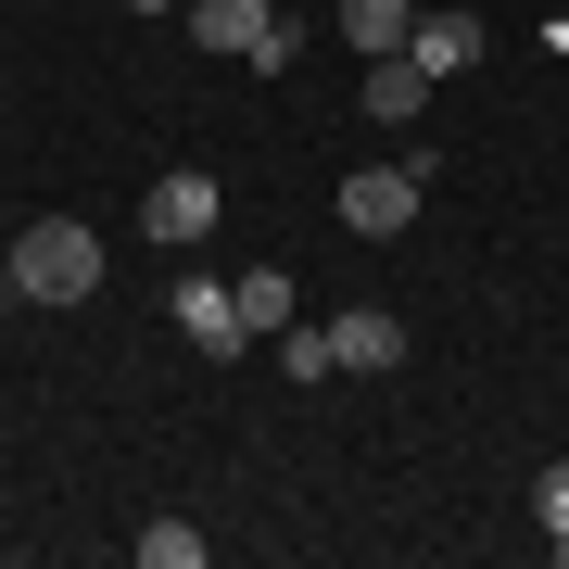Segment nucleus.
Wrapping results in <instances>:
<instances>
[{
  "label": "nucleus",
  "instance_id": "obj_1",
  "mask_svg": "<svg viewBox=\"0 0 569 569\" xmlns=\"http://www.w3.org/2000/svg\"><path fill=\"white\" fill-rule=\"evenodd\" d=\"M0 279H13L26 305H89V291H102V228H77V216H39V228H13Z\"/></svg>",
  "mask_w": 569,
  "mask_h": 569
},
{
  "label": "nucleus",
  "instance_id": "obj_2",
  "mask_svg": "<svg viewBox=\"0 0 569 569\" xmlns=\"http://www.w3.org/2000/svg\"><path fill=\"white\" fill-rule=\"evenodd\" d=\"M418 203H430V140H418V152H392V164H355V178H342V228H355V241H406V228H418Z\"/></svg>",
  "mask_w": 569,
  "mask_h": 569
},
{
  "label": "nucleus",
  "instance_id": "obj_3",
  "mask_svg": "<svg viewBox=\"0 0 569 569\" xmlns=\"http://www.w3.org/2000/svg\"><path fill=\"white\" fill-rule=\"evenodd\" d=\"M216 216H228V190L203 178V164H164V178H152V203H140V228H152V241H178V253L203 241Z\"/></svg>",
  "mask_w": 569,
  "mask_h": 569
},
{
  "label": "nucleus",
  "instance_id": "obj_4",
  "mask_svg": "<svg viewBox=\"0 0 569 569\" xmlns=\"http://www.w3.org/2000/svg\"><path fill=\"white\" fill-rule=\"evenodd\" d=\"M178 329H190V355H241V342H253L228 279H178Z\"/></svg>",
  "mask_w": 569,
  "mask_h": 569
},
{
  "label": "nucleus",
  "instance_id": "obj_5",
  "mask_svg": "<svg viewBox=\"0 0 569 569\" xmlns=\"http://www.w3.org/2000/svg\"><path fill=\"white\" fill-rule=\"evenodd\" d=\"M406 63L443 89V77H468V63H481V26H468V13H418V26H406Z\"/></svg>",
  "mask_w": 569,
  "mask_h": 569
},
{
  "label": "nucleus",
  "instance_id": "obj_6",
  "mask_svg": "<svg viewBox=\"0 0 569 569\" xmlns=\"http://www.w3.org/2000/svg\"><path fill=\"white\" fill-rule=\"evenodd\" d=\"M367 114H380V127H418L430 114V77H418L406 51H367Z\"/></svg>",
  "mask_w": 569,
  "mask_h": 569
},
{
  "label": "nucleus",
  "instance_id": "obj_7",
  "mask_svg": "<svg viewBox=\"0 0 569 569\" xmlns=\"http://www.w3.org/2000/svg\"><path fill=\"white\" fill-rule=\"evenodd\" d=\"M329 342H342V367H355V380H380V367H406V317H380V305H355L342 329H329Z\"/></svg>",
  "mask_w": 569,
  "mask_h": 569
},
{
  "label": "nucleus",
  "instance_id": "obj_8",
  "mask_svg": "<svg viewBox=\"0 0 569 569\" xmlns=\"http://www.w3.org/2000/svg\"><path fill=\"white\" fill-rule=\"evenodd\" d=\"M178 13H190V39H203V51H253V26L279 13V0H178Z\"/></svg>",
  "mask_w": 569,
  "mask_h": 569
},
{
  "label": "nucleus",
  "instance_id": "obj_9",
  "mask_svg": "<svg viewBox=\"0 0 569 569\" xmlns=\"http://www.w3.org/2000/svg\"><path fill=\"white\" fill-rule=\"evenodd\" d=\"M406 26H418V0H342V39L355 51H406Z\"/></svg>",
  "mask_w": 569,
  "mask_h": 569
},
{
  "label": "nucleus",
  "instance_id": "obj_10",
  "mask_svg": "<svg viewBox=\"0 0 569 569\" xmlns=\"http://www.w3.org/2000/svg\"><path fill=\"white\" fill-rule=\"evenodd\" d=\"M241 329H291V266H241Z\"/></svg>",
  "mask_w": 569,
  "mask_h": 569
},
{
  "label": "nucleus",
  "instance_id": "obj_11",
  "mask_svg": "<svg viewBox=\"0 0 569 569\" xmlns=\"http://www.w3.org/2000/svg\"><path fill=\"white\" fill-rule=\"evenodd\" d=\"M279 380H342V342H329V329H279Z\"/></svg>",
  "mask_w": 569,
  "mask_h": 569
},
{
  "label": "nucleus",
  "instance_id": "obj_12",
  "mask_svg": "<svg viewBox=\"0 0 569 569\" xmlns=\"http://www.w3.org/2000/svg\"><path fill=\"white\" fill-rule=\"evenodd\" d=\"M531 531L569 557V456H557V468H531Z\"/></svg>",
  "mask_w": 569,
  "mask_h": 569
},
{
  "label": "nucleus",
  "instance_id": "obj_13",
  "mask_svg": "<svg viewBox=\"0 0 569 569\" xmlns=\"http://www.w3.org/2000/svg\"><path fill=\"white\" fill-rule=\"evenodd\" d=\"M140 569H203V531H190V519H152L140 531Z\"/></svg>",
  "mask_w": 569,
  "mask_h": 569
},
{
  "label": "nucleus",
  "instance_id": "obj_14",
  "mask_svg": "<svg viewBox=\"0 0 569 569\" xmlns=\"http://www.w3.org/2000/svg\"><path fill=\"white\" fill-rule=\"evenodd\" d=\"M291 51H305V26H291V13H266V26H253V51H241V63H253V77H291Z\"/></svg>",
  "mask_w": 569,
  "mask_h": 569
},
{
  "label": "nucleus",
  "instance_id": "obj_15",
  "mask_svg": "<svg viewBox=\"0 0 569 569\" xmlns=\"http://www.w3.org/2000/svg\"><path fill=\"white\" fill-rule=\"evenodd\" d=\"M127 13H178V0H127Z\"/></svg>",
  "mask_w": 569,
  "mask_h": 569
}]
</instances>
